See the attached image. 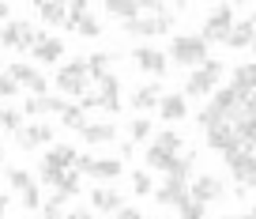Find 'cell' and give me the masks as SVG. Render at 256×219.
<instances>
[{
  "label": "cell",
  "instance_id": "obj_1",
  "mask_svg": "<svg viewBox=\"0 0 256 219\" xmlns=\"http://www.w3.org/2000/svg\"><path fill=\"white\" fill-rule=\"evenodd\" d=\"M90 87H94V80H90L87 57H76V61H68V65L56 68V95L83 98V95H90Z\"/></svg>",
  "mask_w": 256,
  "mask_h": 219
},
{
  "label": "cell",
  "instance_id": "obj_2",
  "mask_svg": "<svg viewBox=\"0 0 256 219\" xmlns=\"http://www.w3.org/2000/svg\"><path fill=\"white\" fill-rule=\"evenodd\" d=\"M170 61L181 68H200L208 65V42L200 38V34H174L170 38Z\"/></svg>",
  "mask_w": 256,
  "mask_h": 219
},
{
  "label": "cell",
  "instance_id": "obj_3",
  "mask_svg": "<svg viewBox=\"0 0 256 219\" xmlns=\"http://www.w3.org/2000/svg\"><path fill=\"white\" fill-rule=\"evenodd\" d=\"M218 80H222V61L211 57L208 65L188 72V80H184V98H211L218 91Z\"/></svg>",
  "mask_w": 256,
  "mask_h": 219
},
{
  "label": "cell",
  "instance_id": "obj_4",
  "mask_svg": "<svg viewBox=\"0 0 256 219\" xmlns=\"http://www.w3.org/2000/svg\"><path fill=\"white\" fill-rule=\"evenodd\" d=\"M42 38H46V31H42V27H30V23H23V19H8V23L0 27V46L19 49V53H26V49L34 53Z\"/></svg>",
  "mask_w": 256,
  "mask_h": 219
},
{
  "label": "cell",
  "instance_id": "obj_5",
  "mask_svg": "<svg viewBox=\"0 0 256 219\" xmlns=\"http://www.w3.org/2000/svg\"><path fill=\"white\" fill-rule=\"evenodd\" d=\"M234 27H238V23H234V8H230V4H218V8L208 12V19H204V27H200V38L208 42V46H211V42H226Z\"/></svg>",
  "mask_w": 256,
  "mask_h": 219
},
{
  "label": "cell",
  "instance_id": "obj_6",
  "mask_svg": "<svg viewBox=\"0 0 256 219\" xmlns=\"http://www.w3.org/2000/svg\"><path fill=\"white\" fill-rule=\"evenodd\" d=\"M132 61H136V68L144 76H154V80H162L170 72V53H162L154 46H136L132 49Z\"/></svg>",
  "mask_w": 256,
  "mask_h": 219
},
{
  "label": "cell",
  "instance_id": "obj_7",
  "mask_svg": "<svg viewBox=\"0 0 256 219\" xmlns=\"http://www.w3.org/2000/svg\"><path fill=\"white\" fill-rule=\"evenodd\" d=\"M226 166H230V174L238 178V185H256V151L248 144H241L238 151L226 155Z\"/></svg>",
  "mask_w": 256,
  "mask_h": 219
},
{
  "label": "cell",
  "instance_id": "obj_8",
  "mask_svg": "<svg viewBox=\"0 0 256 219\" xmlns=\"http://www.w3.org/2000/svg\"><path fill=\"white\" fill-rule=\"evenodd\" d=\"M154 200L162 204V208H177L181 211L184 204L192 200V189H188V181H177V178H166L158 189H154Z\"/></svg>",
  "mask_w": 256,
  "mask_h": 219
},
{
  "label": "cell",
  "instance_id": "obj_9",
  "mask_svg": "<svg viewBox=\"0 0 256 219\" xmlns=\"http://www.w3.org/2000/svg\"><path fill=\"white\" fill-rule=\"evenodd\" d=\"M53 125L49 121H30V125H23V132H16V144H19V151H34V147H42V144H53Z\"/></svg>",
  "mask_w": 256,
  "mask_h": 219
},
{
  "label": "cell",
  "instance_id": "obj_10",
  "mask_svg": "<svg viewBox=\"0 0 256 219\" xmlns=\"http://www.w3.org/2000/svg\"><path fill=\"white\" fill-rule=\"evenodd\" d=\"M158 117L166 125H181L184 117H188V98H184V91H170V95H162Z\"/></svg>",
  "mask_w": 256,
  "mask_h": 219
},
{
  "label": "cell",
  "instance_id": "obj_11",
  "mask_svg": "<svg viewBox=\"0 0 256 219\" xmlns=\"http://www.w3.org/2000/svg\"><path fill=\"white\" fill-rule=\"evenodd\" d=\"M241 144H245V140H241V132H238V125H234V121H226V125H218V129L208 132V147H215V151H222V155L238 151Z\"/></svg>",
  "mask_w": 256,
  "mask_h": 219
},
{
  "label": "cell",
  "instance_id": "obj_12",
  "mask_svg": "<svg viewBox=\"0 0 256 219\" xmlns=\"http://www.w3.org/2000/svg\"><path fill=\"white\" fill-rule=\"evenodd\" d=\"M188 189H192V200H200V204H211V200H222V196H226L222 181H218L215 174H200V178H192Z\"/></svg>",
  "mask_w": 256,
  "mask_h": 219
},
{
  "label": "cell",
  "instance_id": "obj_13",
  "mask_svg": "<svg viewBox=\"0 0 256 219\" xmlns=\"http://www.w3.org/2000/svg\"><path fill=\"white\" fill-rule=\"evenodd\" d=\"M90 208L94 211H113V215H117V211L124 208V196H120L117 185H94L90 189Z\"/></svg>",
  "mask_w": 256,
  "mask_h": 219
},
{
  "label": "cell",
  "instance_id": "obj_14",
  "mask_svg": "<svg viewBox=\"0 0 256 219\" xmlns=\"http://www.w3.org/2000/svg\"><path fill=\"white\" fill-rule=\"evenodd\" d=\"M94 87H98V98H102L106 114H120V106H124V102H120V80H117V76L110 72L106 80H98Z\"/></svg>",
  "mask_w": 256,
  "mask_h": 219
},
{
  "label": "cell",
  "instance_id": "obj_15",
  "mask_svg": "<svg viewBox=\"0 0 256 219\" xmlns=\"http://www.w3.org/2000/svg\"><path fill=\"white\" fill-rule=\"evenodd\" d=\"M162 102V83H144V87L132 91V110L136 114H151V110H158Z\"/></svg>",
  "mask_w": 256,
  "mask_h": 219
},
{
  "label": "cell",
  "instance_id": "obj_16",
  "mask_svg": "<svg viewBox=\"0 0 256 219\" xmlns=\"http://www.w3.org/2000/svg\"><path fill=\"white\" fill-rule=\"evenodd\" d=\"M230 87L238 91L241 102H245L248 95H256V65H238L230 72Z\"/></svg>",
  "mask_w": 256,
  "mask_h": 219
},
{
  "label": "cell",
  "instance_id": "obj_17",
  "mask_svg": "<svg viewBox=\"0 0 256 219\" xmlns=\"http://www.w3.org/2000/svg\"><path fill=\"white\" fill-rule=\"evenodd\" d=\"M83 140H87L90 147H98V144H113V140H117V125L113 121H90L87 129L80 132Z\"/></svg>",
  "mask_w": 256,
  "mask_h": 219
},
{
  "label": "cell",
  "instance_id": "obj_18",
  "mask_svg": "<svg viewBox=\"0 0 256 219\" xmlns=\"http://www.w3.org/2000/svg\"><path fill=\"white\" fill-rule=\"evenodd\" d=\"M30 57H34V61H42V65H56V61L64 57V42H60V38H53V34H46Z\"/></svg>",
  "mask_w": 256,
  "mask_h": 219
},
{
  "label": "cell",
  "instance_id": "obj_19",
  "mask_svg": "<svg viewBox=\"0 0 256 219\" xmlns=\"http://www.w3.org/2000/svg\"><path fill=\"white\" fill-rule=\"evenodd\" d=\"M181 159V155H170V151H162L158 144H151L144 151V162H147V170H166L170 174V166H174V162Z\"/></svg>",
  "mask_w": 256,
  "mask_h": 219
},
{
  "label": "cell",
  "instance_id": "obj_20",
  "mask_svg": "<svg viewBox=\"0 0 256 219\" xmlns=\"http://www.w3.org/2000/svg\"><path fill=\"white\" fill-rule=\"evenodd\" d=\"M252 42H256V23H252V19H245V23H238L230 31L226 46H230V49H245V46H252Z\"/></svg>",
  "mask_w": 256,
  "mask_h": 219
},
{
  "label": "cell",
  "instance_id": "obj_21",
  "mask_svg": "<svg viewBox=\"0 0 256 219\" xmlns=\"http://www.w3.org/2000/svg\"><path fill=\"white\" fill-rule=\"evenodd\" d=\"M120 174H124V159H94V170H90V178L117 181Z\"/></svg>",
  "mask_w": 256,
  "mask_h": 219
},
{
  "label": "cell",
  "instance_id": "obj_22",
  "mask_svg": "<svg viewBox=\"0 0 256 219\" xmlns=\"http://www.w3.org/2000/svg\"><path fill=\"white\" fill-rule=\"evenodd\" d=\"M106 12H110V16H117V19H124V23H132V19L144 16V4H136V0H110V4H106Z\"/></svg>",
  "mask_w": 256,
  "mask_h": 219
},
{
  "label": "cell",
  "instance_id": "obj_23",
  "mask_svg": "<svg viewBox=\"0 0 256 219\" xmlns=\"http://www.w3.org/2000/svg\"><path fill=\"white\" fill-rule=\"evenodd\" d=\"M38 16L46 27H68V4H38Z\"/></svg>",
  "mask_w": 256,
  "mask_h": 219
},
{
  "label": "cell",
  "instance_id": "obj_24",
  "mask_svg": "<svg viewBox=\"0 0 256 219\" xmlns=\"http://www.w3.org/2000/svg\"><path fill=\"white\" fill-rule=\"evenodd\" d=\"M151 132H154V125H151V117L147 114H140V117H132V121H128V140H132V144H144V140H151Z\"/></svg>",
  "mask_w": 256,
  "mask_h": 219
},
{
  "label": "cell",
  "instance_id": "obj_25",
  "mask_svg": "<svg viewBox=\"0 0 256 219\" xmlns=\"http://www.w3.org/2000/svg\"><path fill=\"white\" fill-rule=\"evenodd\" d=\"M226 121H230V117H226L222 114V110H218V106H204V110H200V114H196V125H200V129L204 132H211V129H218V125H226Z\"/></svg>",
  "mask_w": 256,
  "mask_h": 219
},
{
  "label": "cell",
  "instance_id": "obj_26",
  "mask_svg": "<svg viewBox=\"0 0 256 219\" xmlns=\"http://www.w3.org/2000/svg\"><path fill=\"white\" fill-rule=\"evenodd\" d=\"M87 68H90V80H106V76L113 72V53H90L87 57Z\"/></svg>",
  "mask_w": 256,
  "mask_h": 219
},
{
  "label": "cell",
  "instance_id": "obj_27",
  "mask_svg": "<svg viewBox=\"0 0 256 219\" xmlns=\"http://www.w3.org/2000/svg\"><path fill=\"white\" fill-rule=\"evenodd\" d=\"M60 125H64V129H76V132H83V129H87V110H83V106L80 102H72V106H68V110H64V114H60Z\"/></svg>",
  "mask_w": 256,
  "mask_h": 219
},
{
  "label": "cell",
  "instance_id": "obj_28",
  "mask_svg": "<svg viewBox=\"0 0 256 219\" xmlns=\"http://www.w3.org/2000/svg\"><path fill=\"white\" fill-rule=\"evenodd\" d=\"M0 132H23V110H16V106H0Z\"/></svg>",
  "mask_w": 256,
  "mask_h": 219
},
{
  "label": "cell",
  "instance_id": "obj_29",
  "mask_svg": "<svg viewBox=\"0 0 256 219\" xmlns=\"http://www.w3.org/2000/svg\"><path fill=\"white\" fill-rule=\"evenodd\" d=\"M8 76H12L16 83H19V87H30V83L38 80L42 72H38L34 65H26V61H16V65H8Z\"/></svg>",
  "mask_w": 256,
  "mask_h": 219
},
{
  "label": "cell",
  "instance_id": "obj_30",
  "mask_svg": "<svg viewBox=\"0 0 256 219\" xmlns=\"http://www.w3.org/2000/svg\"><path fill=\"white\" fill-rule=\"evenodd\" d=\"M30 185H38V178H30V170H23V166H12L8 170V189L12 193H26Z\"/></svg>",
  "mask_w": 256,
  "mask_h": 219
},
{
  "label": "cell",
  "instance_id": "obj_31",
  "mask_svg": "<svg viewBox=\"0 0 256 219\" xmlns=\"http://www.w3.org/2000/svg\"><path fill=\"white\" fill-rule=\"evenodd\" d=\"M83 174L80 170H68V174H64V178H60V185H56L53 189V193H60V196H68V200H72V196H80V189H83Z\"/></svg>",
  "mask_w": 256,
  "mask_h": 219
},
{
  "label": "cell",
  "instance_id": "obj_32",
  "mask_svg": "<svg viewBox=\"0 0 256 219\" xmlns=\"http://www.w3.org/2000/svg\"><path fill=\"white\" fill-rule=\"evenodd\" d=\"M154 144H158L162 151H170V155H181L184 140H181V132H177V129H166V132H158V136H154Z\"/></svg>",
  "mask_w": 256,
  "mask_h": 219
},
{
  "label": "cell",
  "instance_id": "obj_33",
  "mask_svg": "<svg viewBox=\"0 0 256 219\" xmlns=\"http://www.w3.org/2000/svg\"><path fill=\"white\" fill-rule=\"evenodd\" d=\"M68 27H72L76 34H83V38H98V34H102V23H98L90 12H87L83 19H76V23H68Z\"/></svg>",
  "mask_w": 256,
  "mask_h": 219
},
{
  "label": "cell",
  "instance_id": "obj_34",
  "mask_svg": "<svg viewBox=\"0 0 256 219\" xmlns=\"http://www.w3.org/2000/svg\"><path fill=\"white\" fill-rule=\"evenodd\" d=\"M192 162H196V155H192V151H184L181 159H177L174 166H170V174H166V178H177V181H188V174H192Z\"/></svg>",
  "mask_w": 256,
  "mask_h": 219
},
{
  "label": "cell",
  "instance_id": "obj_35",
  "mask_svg": "<svg viewBox=\"0 0 256 219\" xmlns=\"http://www.w3.org/2000/svg\"><path fill=\"white\" fill-rule=\"evenodd\" d=\"M19 200H23L26 211H42V208H46V200H42V185H30L26 193H19Z\"/></svg>",
  "mask_w": 256,
  "mask_h": 219
},
{
  "label": "cell",
  "instance_id": "obj_36",
  "mask_svg": "<svg viewBox=\"0 0 256 219\" xmlns=\"http://www.w3.org/2000/svg\"><path fill=\"white\" fill-rule=\"evenodd\" d=\"M132 193H136V196H147V193H154V181L147 178V170H136V174H132Z\"/></svg>",
  "mask_w": 256,
  "mask_h": 219
},
{
  "label": "cell",
  "instance_id": "obj_37",
  "mask_svg": "<svg viewBox=\"0 0 256 219\" xmlns=\"http://www.w3.org/2000/svg\"><path fill=\"white\" fill-rule=\"evenodd\" d=\"M177 219H208V204H200V200H188L181 211H177Z\"/></svg>",
  "mask_w": 256,
  "mask_h": 219
},
{
  "label": "cell",
  "instance_id": "obj_38",
  "mask_svg": "<svg viewBox=\"0 0 256 219\" xmlns=\"http://www.w3.org/2000/svg\"><path fill=\"white\" fill-rule=\"evenodd\" d=\"M19 91H23V87H19V83L12 80L8 72H0V102H4V98H16Z\"/></svg>",
  "mask_w": 256,
  "mask_h": 219
},
{
  "label": "cell",
  "instance_id": "obj_39",
  "mask_svg": "<svg viewBox=\"0 0 256 219\" xmlns=\"http://www.w3.org/2000/svg\"><path fill=\"white\" fill-rule=\"evenodd\" d=\"M80 106H83V110H102V98H98V91L83 95V98H80Z\"/></svg>",
  "mask_w": 256,
  "mask_h": 219
},
{
  "label": "cell",
  "instance_id": "obj_40",
  "mask_svg": "<svg viewBox=\"0 0 256 219\" xmlns=\"http://www.w3.org/2000/svg\"><path fill=\"white\" fill-rule=\"evenodd\" d=\"M76 170H80V174H90V170H94V155H80V159H76Z\"/></svg>",
  "mask_w": 256,
  "mask_h": 219
},
{
  "label": "cell",
  "instance_id": "obj_41",
  "mask_svg": "<svg viewBox=\"0 0 256 219\" xmlns=\"http://www.w3.org/2000/svg\"><path fill=\"white\" fill-rule=\"evenodd\" d=\"M113 219H144V211H140V208H128V204H124V208H120Z\"/></svg>",
  "mask_w": 256,
  "mask_h": 219
},
{
  "label": "cell",
  "instance_id": "obj_42",
  "mask_svg": "<svg viewBox=\"0 0 256 219\" xmlns=\"http://www.w3.org/2000/svg\"><path fill=\"white\" fill-rule=\"evenodd\" d=\"M64 219H94V208H72Z\"/></svg>",
  "mask_w": 256,
  "mask_h": 219
},
{
  "label": "cell",
  "instance_id": "obj_43",
  "mask_svg": "<svg viewBox=\"0 0 256 219\" xmlns=\"http://www.w3.org/2000/svg\"><path fill=\"white\" fill-rule=\"evenodd\" d=\"M38 219H64V211H56V208H49V204H46V208L38 211Z\"/></svg>",
  "mask_w": 256,
  "mask_h": 219
},
{
  "label": "cell",
  "instance_id": "obj_44",
  "mask_svg": "<svg viewBox=\"0 0 256 219\" xmlns=\"http://www.w3.org/2000/svg\"><path fill=\"white\" fill-rule=\"evenodd\" d=\"M226 219H256V211L248 208V211H241V215H226Z\"/></svg>",
  "mask_w": 256,
  "mask_h": 219
},
{
  "label": "cell",
  "instance_id": "obj_45",
  "mask_svg": "<svg viewBox=\"0 0 256 219\" xmlns=\"http://www.w3.org/2000/svg\"><path fill=\"white\" fill-rule=\"evenodd\" d=\"M8 16H12V8H8V4H0V23H8Z\"/></svg>",
  "mask_w": 256,
  "mask_h": 219
},
{
  "label": "cell",
  "instance_id": "obj_46",
  "mask_svg": "<svg viewBox=\"0 0 256 219\" xmlns=\"http://www.w3.org/2000/svg\"><path fill=\"white\" fill-rule=\"evenodd\" d=\"M4 208H8V193H0V219H4Z\"/></svg>",
  "mask_w": 256,
  "mask_h": 219
},
{
  "label": "cell",
  "instance_id": "obj_47",
  "mask_svg": "<svg viewBox=\"0 0 256 219\" xmlns=\"http://www.w3.org/2000/svg\"><path fill=\"white\" fill-rule=\"evenodd\" d=\"M4 155H8V151H4V144H0V162H4Z\"/></svg>",
  "mask_w": 256,
  "mask_h": 219
},
{
  "label": "cell",
  "instance_id": "obj_48",
  "mask_svg": "<svg viewBox=\"0 0 256 219\" xmlns=\"http://www.w3.org/2000/svg\"><path fill=\"white\" fill-rule=\"evenodd\" d=\"M0 72H8V68H4V57H0Z\"/></svg>",
  "mask_w": 256,
  "mask_h": 219
},
{
  "label": "cell",
  "instance_id": "obj_49",
  "mask_svg": "<svg viewBox=\"0 0 256 219\" xmlns=\"http://www.w3.org/2000/svg\"><path fill=\"white\" fill-rule=\"evenodd\" d=\"M252 53H256V42H252Z\"/></svg>",
  "mask_w": 256,
  "mask_h": 219
},
{
  "label": "cell",
  "instance_id": "obj_50",
  "mask_svg": "<svg viewBox=\"0 0 256 219\" xmlns=\"http://www.w3.org/2000/svg\"><path fill=\"white\" fill-rule=\"evenodd\" d=\"M252 211H256V208H252Z\"/></svg>",
  "mask_w": 256,
  "mask_h": 219
}]
</instances>
